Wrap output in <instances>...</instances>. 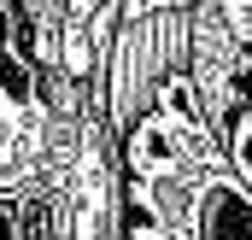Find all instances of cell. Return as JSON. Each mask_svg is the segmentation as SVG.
<instances>
[{
    "label": "cell",
    "instance_id": "obj_2",
    "mask_svg": "<svg viewBox=\"0 0 252 240\" xmlns=\"http://www.w3.org/2000/svg\"><path fill=\"white\" fill-rule=\"evenodd\" d=\"M193 6L199 0H124L118 6L112 53L100 70V106L118 129V141L147 118V106L164 94V82L176 70H188Z\"/></svg>",
    "mask_w": 252,
    "mask_h": 240
},
{
    "label": "cell",
    "instance_id": "obj_4",
    "mask_svg": "<svg viewBox=\"0 0 252 240\" xmlns=\"http://www.w3.org/2000/svg\"><path fill=\"white\" fill-rule=\"evenodd\" d=\"M229 147H235V164L247 170L252 181V88H247V106L235 112V129H229Z\"/></svg>",
    "mask_w": 252,
    "mask_h": 240
},
{
    "label": "cell",
    "instance_id": "obj_5",
    "mask_svg": "<svg viewBox=\"0 0 252 240\" xmlns=\"http://www.w3.org/2000/svg\"><path fill=\"white\" fill-rule=\"evenodd\" d=\"M211 6H217L235 30H247V35H252V0H211Z\"/></svg>",
    "mask_w": 252,
    "mask_h": 240
},
{
    "label": "cell",
    "instance_id": "obj_3",
    "mask_svg": "<svg viewBox=\"0 0 252 240\" xmlns=\"http://www.w3.org/2000/svg\"><path fill=\"white\" fill-rule=\"evenodd\" d=\"M118 6L124 0H24L30 30H35V59L53 76H82L100 88V70L112 53V30H118Z\"/></svg>",
    "mask_w": 252,
    "mask_h": 240
},
{
    "label": "cell",
    "instance_id": "obj_1",
    "mask_svg": "<svg viewBox=\"0 0 252 240\" xmlns=\"http://www.w3.org/2000/svg\"><path fill=\"white\" fill-rule=\"evenodd\" d=\"M124 141L100 88L41 70L24 0H6L0 88V240H124Z\"/></svg>",
    "mask_w": 252,
    "mask_h": 240
}]
</instances>
